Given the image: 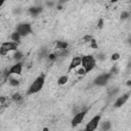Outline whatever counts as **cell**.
I'll return each mask as SVG.
<instances>
[{"instance_id": "cell-1", "label": "cell", "mask_w": 131, "mask_h": 131, "mask_svg": "<svg viewBox=\"0 0 131 131\" xmlns=\"http://www.w3.org/2000/svg\"><path fill=\"white\" fill-rule=\"evenodd\" d=\"M44 82H45V76L44 75L39 76L30 86L27 94L28 95H31V94H33V93H36V92H38V91H40L42 89V87H43V85H44Z\"/></svg>"}, {"instance_id": "cell-2", "label": "cell", "mask_w": 131, "mask_h": 131, "mask_svg": "<svg viewBox=\"0 0 131 131\" xmlns=\"http://www.w3.org/2000/svg\"><path fill=\"white\" fill-rule=\"evenodd\" d=\"M81 64L83 66L85 73H89L95 67V60H94V57L92 55H85V56L82 57Z\"/></svg>"}, {"instance_id": "cell-3", "label": "cell", "mask_w": 131, "mask_h": 131, "mask_svg": "<svg viewBox=\"0 0 131 131\" xmlns=\"http://www.w3.org/2000/svg\"><path fill=\"white\" fill-rule=\"evenodd\" d=\"M16 33H19V36H27L30 33H32V28L31 25L28 24V23H24V24H21L18 26L16 28Z\"/></svg>"}, {"instance_id": "cell-4", "label": "cell", "mask_w": 131, "mask_h": 131, "mask_svg": "<svg viewBox=\"0 0 131 131\" xmlns=\"http://www.w3.org/2000/svg\"><path fill=\"white\" fill-rule=\"evenodd\" d=\"M99 121H100V115H97V116L93 117L92 119L89 121V123L86 125V128H85L84 131H94L97 128Z\"/></svg>"}, {"instance_id": "cell-5", "label": "cell", "mask_w": 131, "mask_h": 131, "mask_svg": "<svg viewBox=\"0 0 131 131\" xmlns=\"http://www.w3.org/2000/svg\"><path fill=\"white\" fill-rule=\"evenodd\" d=\"M87 112H88V110H83V111H81V112L77 113L76 115H75L73 120H72V126L76 127L77 125H79V124L83 121V119L85 118V115L87 114Z\"/></svg>"}, {"instance_id": "cell-6", "label": "cell", "mask_w": 131, "mask_h": 131, "mask_svg": "<svg viewBox=\"0 0 131 131\" xmlns=\"http://www.w3.org/2000/svg\"><path fill=\"white\" fill-rule=\"evenodd\" d=\"M110 78H111V74H103L94 80V84L98 85V86H103V85H106L108 83Z\"/></svg>"}, {"instance_id": "cell-7", "label": "cell", "mask_w": 131, "mask_h": 131, "mask_svg": "<svg viewBox=\"0 0 131 131\" xmlns=\"http://www.w3.org/2000/svg\"><path fill=\"white\" fill-rule=\"evenodd\" d=\"M16 48H18V44L15 42H5L1 45V49L4 50L6 53L11 50H16Z\"/></svg>"}, {"instance_id": "cell-8", "label": "cell", "mask_w": 131, "mask_h": 131, "mask_svg": "<svg viewBox=\"0 0 131 131\" xmlns=\"http://www.w3.org/2000/svg\"><path fill=\"white\" fill-rule=\"evenodd\" d=\"M22 69H23V65L21 63H18L16 65L12 66V67L9 69L8 73L10 74H16V75H21L22 74Z\"/></svg>"}, {"instance_id": "cell-9", "label": "cell", "mask_w": 131, "mask_h": 131, "mask_svg": "<svg viewBox=\"0 0 131 131\" xmlns=\"http://www.w3.org/2000/svg\"><path fill=\"white\" fill-rule=\"evenodd\" d=\"M81 61H82V57H80V56L74 57L73 60H72L71 64H70V67H69V70H68L69 73H70L72 70H74L75 68H77L78 66H80L81 65Z\"/></svg>"}, {"instance_id": "cell-10", "label": "cell", "mask_w": 131, "mask_h": 131, "mask_svg": "<svg viewBox=\"0 0 131 131\" xmlns=\"http://www.w3.org/2000/svg\"><path fill=\"white\" fill-rule=\"evenodd\" d=\"M128 98H129V93H126V94H124L123 96L119 97V98H118V99L116 100V103H115V107H116V108L122 107L123 104L125 103L127 100H128Z\"/></svg>"}, {"instance_id": "cell-11", "label": "cell", "mask_w": 131, "mask_h": 131, "mask_svg": "<svg viewBox=\"0 0 131 131\" xmlns=\"http://www.w3.org/2000/svg\"><path fill=\"white\" fill-rule=\"evenodd\" d=\"M55 56L56 57H60V56H67L69 54V51L68 49H57L56 51L54 52Z\"/></svg>"}, {"instance_id": "cell-12", "label": "cell", "mask_w": 131, "mask_h": 131, "mask_svg": "<svg viewBox=\"0 0 131 131\" xmlns=\"http://www.w3.org/2000/svg\"><path fill=\"white\" fill-rule=\"evenodd\" d=\"M41 11H42V8L41 7H31L30 9H29V12H30L33 16L38 15Z\"/></svg>"}, {"instance_id": "cell-13", "label": "cell", "mask_w": 131, "mask_h": 131, "mask_svg": "<svg viewBox=\"0 0 131 131\" xmlns=\"http://www.w3.org/2000/svg\"><path fill=\"white\" fill-rule=\"evenodd\" d=\"M68 47V43L64 41H57L56 42V48L57 49H67Z\"/></svg>"}, {"instance_id": "cell-14", "label": "cell", "mask_w": 131, "mask_h": 131, "mask_svg": "<svg viewBox=\"0 0 131 131\" xmlns=\"http://www.w3.org/2000/svg\"><path fill=\"white\" fill-rule=\"evenodd\" d=\"M67 82H68V77L67 76H61V77L58 78V80H57L58 85H64V84L67 83Z\"/></svg>"}, {"instance_id": "cell-15", "label": "cell", "mask_w": 131, "mask_h": 131, "mask_svg": "<svg viewBox=\"0 0 131 131\" xmlns=\"http://www.w3.org/2000/svg\"><path fill=\"white\" fill-rule=\"evenodd\" d=\"M110 128H111V123L104 122L103 124V126H101V131H108V130H110Z\"/></svg>"}, {"instance_id": "cell-16", "label": "cell", "mask_w": 131, "mask_h": 131, "mask_svg": "<svg viewBox=\"0 0 131 131\" xmlns=\"http://www.w3.org/2000/svg\"><path fill=\"white\" fill-rule=\"evenodd\" d=\"M19 38H21V36H19V33H16V32H14V33H12L11 34V39L14 41H19Z\"/></svg>"}, {"instance_id": "cell-17", "label": "cell", "mask_w": 131, "mask_h": 131, "mask_svg": "<svg viewBox=\"0 0 131 131\" xmlns=\"http://www.w3.org/2000/svg\"><path fill=\"white\" fill-rule=\"evenodd\" d=\"M9 83H10V85H12V86H18L19 84V80L14 79V78H9Z\"/></svg>"}, {"instance_id": "cell-18", "label": "cell", "mask_w": 131, "mask_h": 131, "mask_svg": "<svg viewBox=\"0 0 131 131\" xmlns=\"http://www.w3.org/2000/svg\"><path fill=\"white\" fill-rule=\"evenodd\" d=\"M23 57V53L22 52H19V51H16L15 53L14 54V58L16 61H19V60H21V58Z\"/></svg>"}, {"instance_id": "cell-19", "label": "cell", "mask_w": 131, "mask_h": 131, "mask_svg": "<svg viewBox=\"0 0 131 131\" xmlns=\"http://www.w3.org/2000/svg\"><path fill=\"white\" fill-rule=\"evenodd\" d=\"M47 53V49L46 48H42L40 51H39V56L40 57H44L45 55H46Z\"/></svg>"}, {"instance_id": "cell-20", "label": "cell", "mask_w": 131, "mask_h": 131, "mask_svg": "<svg viewBox=\"0 0 131 131\" xmlns=\"http://www.w3.org/2000/svg\"><path fill=\"white\" fill-rule=\"evenodd\" d=\"M12 99H14V100H16V101L22 100V96H21V94H19V93L14 94V95L12 96Z\"/></svg>"}, {"instance_id": "cell-21", "label": "cell", "mask_w": 131, "mask_h": 131, "mask_svg": "<svg viewBox=\"0 0 131 131\" xmlns=\"http://www.w3.org/2000/svg\"><path fill=\"white\" fill-rule=\"evenodd\" d=\"M118 91H119V88H115V89H112L109 92V94H110V96H113V95H115L116 93H118Z\"/></svg>"}, {"instance_id": "cell-22", "label": "cell", "mask_w": 131, "mask_h": 131, "mask_svg": "<svg viewBox=\"0 0 131 131\" xmlns=\"http://www.w3.org/2000/svg\"><path fill=\"white\" fill-rule=\"evenodd\" d=\"M129 16V12H127V11H124V12H122V14H121V19H127Z\"/></svg>"}, {"instance_id": "cell-23", "label": "cell", "mask_w": 131, "mask_h": 131, "mask_svg": "<svg viewBox=\"0 0 131 131\" xmlns=\"http://www.w3.org/2000/svg\"><path fill=\"white\" fill-rule=\"evenodd\" d=\"M119 57H120L119 53H114L112 55V61H117V60H119Z\"/></svg>"}, {"instance_id": "cell-24", "label": "cell", "mask_w": 131, "mask_h": 131, "mask_svg": "<svg viewBox=\"0 0 131 131\" xmlns=\"http://www.w3.org/2000/svg\"><path fill=\"white\" fill-rule=\"evenodd\" d=\"M84 40H85V42H91V40H92V37L91 36H86V37H84Z\"/></svg>"}, {"instance_id": "cell-25", "label": "cell", "mask_w": 131, "mask_h": 131, "mask_svg": "<svg viewBox=\"0 0 131 131\" xmlns=\"http://www.w3.org/2000/svg\"><path fill=\"white\" fill-rule=\"evenodd\" d=\"M49 60H50V61H54L55 60V58H56V56H55V54L54 53H51V54H49Z\"/></svg>"}, {"instance_id": "cell-26", "label": "cell", "mask_w": 131, "mask_h": 131, "mask_svg": "<svg viewBox=\"0 0 131 131\" xmlns=\"http://www.w3.org/2000/svg\"><path fill=\"white\" fill-rule=\"evenodd\" d=\"M77 73L79 74V75H84V74H85V71H84V69L82 68V69H79V70H78Z\"/></svg>"}, {"instance_id": "cell-27", "label": "cell", "mask_w": 131, "mask_h": 131, "mask_svg": "<svg viewBox=\"0 0 131 131\" xmlns=\"http://www.w3.org/2000/svg\"><path fill=\"white\" fill-rule=\"evenodd\" d=\"M98 60H100V61H103L104 60V55L103 54H98Z\"/></svg>"}, {"instance_id": "cell-28", "label": "cell", "mask_w": 131, "mask_h": 131, "mask_svg": "<svg viewBox=\"0 0 131 131\" xmlns=\"http://www.w3.org/2000/svg\"><path fill=\"white\" fill-rule=\"evenodd\" d=\"M98 26H99V28L103 27V19H100L99 23H98Z\"/></svg>"}, {"instance_id": "cell-29", "label": "cell", "mask_w": 131, "mask_h": 131, "mask_svg": "<svg viewBox=\"0 0 131 131\" xmlns=\"http://www.w3.org/2000/svg\"><path fill=\"white\" fill-rule=\"evenodd\" d=\"M46 4H47L48 6H52V5H53V2H47Z\"/></svg>"}, {"instance_id": "cell-30", "label": "cell", "mask_w": 131, "mask_h": 131, "mask_svg": "<svg viewBox=\"0 0 131 131\" xmlns=\"http://www.w3.org/2000/svg\"><path fill=\"white\" fill-rule=\"evenodd\" d=\"M3 3H4V1H3V0H0V7L3 5Z\"/></svg>"}, {"instance_id": "cell-31", "label": "cell", "mask_w": 131, "mask_h": 131, "mask_svg": "<svg viewBox=\"0 0 131 131\" xmlns=\"http://www.w3.org/2000/svg\"><path fill=\"white\" fill-rule=\"evenodd\" d=\"M127 85H128V86H130V85H131V81H130V80L127 81Z\"/></svg>"}, {"instance_id": "cell-32", "label": "cell", "mask_w": 131, "mask_h": 131, "mask_svg": "<svg viewBox=\"0 0 131 131\" xmlns=\"http://www.w3.org/2000/svg\"><path fill=\"white\" fill-rule=\"evenodd\" d=\"M44 131H48V129L47 128H44Z\"/></svg>"}]
</instances>
